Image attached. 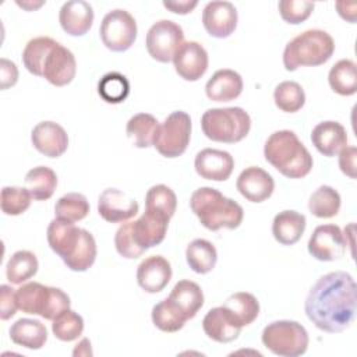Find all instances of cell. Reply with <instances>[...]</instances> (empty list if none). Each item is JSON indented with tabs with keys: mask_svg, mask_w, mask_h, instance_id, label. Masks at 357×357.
I'll return each instance as SVG.
<instances>
[{
	"mask_svg": "<svg viewBox=\"0 0 357 357\" xmlns=\"http://www.w3.org/2000/svg\"><path fill=\"white\" fill-rule=\"evenodd\" d=\"M17 4L20 6V7H22V8H25V10H28V11H32V10H35V8H39L42 4H43V1H38V3H32V1H17Z\"/></svg>",
	"mask_w": 357,
	"mask_h": 357,
	"instance_id": "obj_52",
	"label": "cell"
},
{
	"mask_svg": "<svg viewBox=\"0 0 357 357\" xmlns=\"http://www.w3.org/2000/svg\"><path fill=\"white\" fill-rule=\"evenodd\" d=\"M47 243L66 266L74 272L88 271L96 259V241L93 236L73 222L53 219L47 226Z\"/></svg>",
	"mask_w": 357,
	"mask_h": 357,
	"instance_id": "obj_2",
	"label": "cell"
},
{
	"mask_svg": "<svg viewBox=\"0 0 357 357\" xmlns=\"http://www.w3.org/2000/svg\"><path fill=\"white\" fill-rule=\"evenodd\" d=\"M243 92L241 75L230 68H222L213 73L205 85L206 96L213 102H230Z\"/></svg>",
	"mask_w": 357,
	"mask_h": 357,
	"instance_id": "obj_25",
	"label": "cell"
},
{
	"mask_svg": "<svg viewBox=\"0 0 357 357\" xmlns=\"http://www.w3.org/2000/svg\"><path fill=\"white\" fill-rule=\"evenodd\" d=\"M33 148L47 158H59L68 148V135L66 130L54 121H40L31 132Z\"/></svg>",
	"mask_w": 357,
	"mask_h": 357,
	"instance_id": "obj_18",
	"label": "cell"
},
{
	"mask_svg": "<svg viewBox=\"0 0 357 357\" xmlns=\"http://www.w3.org/2000/svg\"><path fill=\"white\" fill-rule=\"evenodd\" d=\"M273 100L278 109L286 113L298 112L305 103V93L303 86L296 81L280 82L273 92Z\"/></svg>",
	"mask_w": 357,
	"mask_h": 357,
	"instance_id": "obj_40",
	"label": "cell"
},
{
	"mask_svg": "<svg viewBox=\"0 0 357 357\" xmlns=\"http://www.w3.org/2000/svg\"><path fill=\"white\" fill-rule=\"evenodd\" d=\"M236 187L247 201L259 204L272 195L275 181L266 170L258 166H250L238 174Z\"/></svg>",
	"mask_w": 357,
	"mask_h": 357,
	"instance_id": "obj_19",
	"label": "cell"
},
{
	"mask_svg": "<svg viewBox=\"0 0 357 357\" xmlns=\"http://www.w3.org/2000/svg\"><path fill=\"white\" fill-rule=\"evenodd\" d=\"M52 332L61 342H73L82 335L84 319L78 312L67 308L53 319Z\"/></svg>",
	"mask_w": 357,
	"mask_h": 357,
	"instance_id": "obj_42",
	"label": "cell"
},
{
	"mask_svg": "<svg viewBox=\"0 0 357 357\" xmlns=\"http://www.w3.org/2000/svg\"><path fill=\"white\" fill-rule=\"evenodd\" d=\"M305 216L297 211H282L272 222V234L275 240L283 245L296 244L305 230Z\"/></svg>",
	"mask_w": 357,
	"mask_h": 357,
	"instance_id": "obj_26",
	"label": "cell"
},
{
	"mask_svg": "<svg viewBox=\"0 0 357 357\" xmlns=\"http://www.w3.org/2000/svg\"><path fill=\"white\" fill-rule=\"evenodd\" d=\"M346 245V237L339 226L321 225L308 240V252L318 261L331 262L344 255Z\"/></svg>",
	"mask_w": 357,
	"mask_h": 357,
	"instance_id": "obj_12",
	"label": "cell"
},
{
	"mask_svg": "<svg viewBox=\"0 0 357 357\" xmlns=\"http://www.w3.org/2000/svg\"><path fill=\"white\" fill-rule=\"evenodd\" d=\"M223 307L244 328L252 324L259 315V303L257 297L247 291H237L229 296Z\"/></svg>",
	"mask_w": 357,
	"mask_h": 357,
	"instance_id": "obj_33",
	"label": "cell"
},
{
	"mask_svg": "<svg viewBox=\"0 0 357 357\" xmlns=\"http://www.w3.org/2000/svg\"><path fill=\"white\" fill-rule=\"evenodd\" d=\"M340 194L331 185L318 187L308 199L310 212L321 219H329L337 215L340 209Z\"/></svg>",
	"mask_w": 357,
	"mask_h": 357,
	"instance_id": "obj_36",
	"label": "cell"
},
{
	"mask_svg": "<svg viewBox=\"0 0 357 357\" xmlns=\"http://www.w3.org/2000/svg\"><path fill=\"white\" fill-rule=\"evenodd\" d=\"M167 298L174 303L187 319L194 318L204 305V293L199 284L188 279L177 282Z\"/></svg>",
	"mask_w": 357,
	"mask_h": 357,
	"instance_id": "obj_28",
	"label": "cell"
},
{
	"mask_svg": "<svg viewBox=\"0 0 357 357\" xmlns=\"http://www.w3.org/2000/svg\"><path fill=\"white\" fill-rule=\"evenodd\" d=\"M89 202L85 195L79 192H67L60 197L54 205V215L59 219L68 222H79L89 213Z\"/></svg>",
	"mask_w": 357,
	"mask_h": 357,
	"instance_id": "obj_39",
	"label": "cell"
},
{
	"mask_svg": "<svg viewBox=\"0 0 357 357\" xmlns=\"http://www.w3.org/2000/svg\"><path fill=\"white\" fill-rule=\"evenodd\" d=\"M184 43V32L172 20L156 21L146 32L145 45L149 56L159 63L173 61L180 46Z\"/></svg>",
	"mask_w": 357,
	"mask_h": 357,
	"instance_id": "obj_11",
	"label": "cell"
},
{
	"mask_svg": "<svg viewBox=\"0 0 357 357\" xmlns=\"http://www.w3.org/2000/svg\"><path fill=\"white\" fill-rule=\"evenodd\" d=\"M202 329L209 339L218 343H230L240 336L243 326L223 305H220L211 308L206 312L202 319Z\"/></svg>",
	"mask_w": 357,
	"mask_h": 357,
	"instance_id": "obj_22",
	"label": "cell"
},
{
	"mask_svg": "<svg viewBox=\"0 0 357 357\" xmlns=\"http://www.w3.org/2000/svg\"><path fill=\"white\" fill-rule=\"evenodd\" d=\"M0 81H1V89H7L10 86H14L18 81V68L14 61L1 59L0 60Z\"/></svg>",
	"mask_w": 357,
	"mask_h": 357,
	"instance_id": "obj_48",
	"label": "cell"
},
{
	"mask_svg": "<svg viewBox=\"0 0 357 357\" xmlns=\"http://www.w3.org/2000/svg\"><path fill=\"white\" fill-rule=\"evenodd\" d=\"M177 208V197L174 191L165 185H152L145 194V211L158 213L167 219H172Z\"/></svg>",
	"mask_w": 357,
	"mask_h": 357,
	"instance_id": "obj_38",
	"label": "cell"
},
{
	"mask_svg": "<svg viewBox=\"0 0 357 357\" xmlns=\"http://www.w3.org/2000/svg\"><path fill=\"white\" fill-rule=\"evenodd\" d=\"M172 279L170 262L162 255H151L137 268L138 286L146 293L162 291Z\"/></svg>",
	"mask_w": 357,
	"mask_h": 357,
	"instance_id": "obj_20",
	"label": "cell"
},
{
	"mask_svg": "<svg viewBox=\"0 0 357 357\" xmlns=\"http://www.w3.org/2000/svg\"><path fill=\"white\" fill-rule=\"evenodd\" d=\"M77 73V61L73 52L57 43L46 57L42 77L54 86L70 84Z\"/></svg>",
	"mask_w": 357,
	"mask_h": 357,
	"instance_id": "obj_16",
	"label": "cell"
},
{
	"mask_svg": "<svg viewBox=\"0 0 357 357\" xmlns=\"http://www.w3.org/2000/svg\"><path fill=\"white\" fill-rule=\"evenodd\" d=\"M18 310L25 314L39 315L53 321L64 310L70 308L71 301L67 293L59 287L45 286L38 282H28L15 290Z\"/></svg>",
	"mask_w": 357,
	"mask_h": 357,
	"instance_id": "obj_7",
	"label": "cell"
},
{
	"mask_svg": "<svg viewBox=\"0 0 357 357\" xmlns=\"http://www.w3.org/2000/svg\"><path fill=\"white\" fill-rule=\"evenodd\" d=\"M151 317H152L153 325L159 331L167 332V333L180 331L184 326V324L188 321L185 315L167 297L153 305Z\"/></svg>",
	"mask_w": 357,
	"mask_h": 357,
	"instance_id": "obj_37",
	"label": "cell"
},
{
	"mask_svg": "<svg viewBox=\"0 0 357 357\" xmlns=\"http://www.w3.org/2000/svg\"><path fill=\"white\" fill-rule=\"evenodd\" d=\"M169 220L165 216L145 211L137 220L131 222V230L135 243L144 251L160 244L167 231Z\"/></svg>",
	"mask_w": 357,
	"mask_h": 357,
	"instance_id": "obj_21",
	"label": "cell"
},
{
	"mask_svg": "<svg viewBox=\"0 0 357 357\" xmlns=\"http://www.w3.org/2000/svg\"><path fill=\"white\" fill-rule=\"evenodd\" d=\"M264 156L287 178L305 177L314 165L308 149L290 130H279L271 134L264 145Z\"/></svg>",
	"mask_w": 357,
	"mask_h": 357,
	"instance_id": "obj_3",
	"label": "cell"
},
{
	"mask_svg": "<svg viewBox=\"0 0 357 357\" xmlns=\"http://www.w3.org/2000/svg\"><path fill=\"white\" fill-rule=\"evenodd\" d=\"M202 132L215 142L236 144L247 137L251 128L250 114L237 106L208 109L201 117Z\"/></svg>",
	"mask_w": 357,
	"mask_h": 357,
	"instance_id": "obj_6",
	"label": "cell"
},
{
	"mask_svg": "<svg viewBox=\"0 0 357 357\" xmlns=\"http://www.w3.org/2000/svg\"><path fill=\"white\" fill-rule=\"evenodd\" d=\"M98 92L107 103H121L130 93V82L126 75L112 71L100 78L98 82Z\"/></svg>",
	"mask_w": 357,
	"mask_h": 357,
	"instance_id": "obj_41",
	"label": "cell"
},
{
	"mask_svg": "<svg viewBox=\"0 0 357 357\" xmlns=\"http://www.w3.org/2000/svg\"><path fill=\"white\" fill-rule=\"evenodd\" d=\"M25 188L35 201L49 199L57 187V176L47 166H36L25 174Z\"/></svg>",
	"mask_w": 357,
	"mask_h": 357,
	"instance_id": "obj_30",
	"label": "cell"
},
{
	"mask_svg": "<svg viewBox=\"0 0 357 357\" xmlns=\"http://www.w3.org/2000/svg\"><path fill=\"white\" fill-rule=\"evenodd\" d=\"M194 167L198 176L212 181H226L234 169L233 156L220 149L205 148L195 155Z\"/></svg>",
	"mask_w": 357,
	"mask_h": 357,
	"instance_id": "obj_17",
	"label": "cell"
},
{
	"mask_svg": "<svg viewBox=\"0 0 357 357\" xmlns=\"http://www.w3.org/2000/svg\"><path fill=\"white\" fill-rule=\"evenodd\" d=\"M337 13L343 20H347L349 22L356 21V3H346V1H337L336 4Z\"/></svg>",
	"mask_w": 357,
	"mask_h": 357,
	"instance_id": "obj_50",
	"label": "cell"
},
{
	"mask_svg": "<svg viewBox=\"0 0 357 357\" xmlns=\"http://www.w3.org/2000/svg\"><path fill=\"white\" fill-rule=\"evenodd\" d=\"M137 31L135 18L121 8L109 11L103 17L99 28L103 45L112 52L128 50L137 39Z\"/></svg>",
	"mask_w": 357,
	"mask_h": 357,
	"instance_id": "obj_10",
	"label": "cell"
},
{
	"mask_svg": "<svg viewBox=\"0 0 357 357\" xmlns=\"http://www.w3.org/2000/svg\"><path fill=\"white\" fill-rule=\"evenodd\" d=\"M159 121L149 113L134 114L126 126L127 137L137 148H148L153 145V138L158 131Z\"/></svg>",
	"mask_w": 357,
	"mask_h": 357,
	"instance_id": "obj_32",
	"label": "cell"
},
{
	"mask_svg": "<svg viewBox=\"0 0 357 357\" xmlns=\"http://www.w3.org/2000/svg\"><path fill=\"white\" fill-rule=\"evenodd\" d=\"M314 7L315 4L308 0H280L278 3L280 17L283 21L291 25L305 21L311 15Z\"/></svg>",
	"mask_w": 357,
	"mask_h": 357,
	"instance_id": "obj_44",
	"label": "cell"
},
{
	"mask_svg": "<svg viewBox=\"0 0 357 357\" xmlns=\"http://www.w3.org/2000/svg\"><path fill=\"white\" fill-rule=\"evenodd\" d=\"M8 333L15 344L29 350H39L47 342V329L38 319L20 318L10 326Z\"/></svg>",
	"mask_w": 357,
	"mask_h": 357,
	"instance_id": "obj_27",
	"label": "cell"
},
{
	"mask_svg": "<svg viewBox=\"0 0 357 357\" xmlns=\"http://www.w3.org/2000/svg\"><path fill=\"white\" fill-rule=\"evenodd\" d=\"M18 310L15 290L8 284L0 286V318L3 321L10 319Z\"/></svg>",
	"mask_w": 357,
	"mask_h": 357,
	"instance_id": "obj_46",
	"label": "cell"
},
{
	"mask_svg": "<svg viewBox=\"0 0 357 357\" xmlns=\"http://www.w3.org/2000/svg\"><path fill=\"white\" fill-rule=\"evenodd\" d=\"M114 247L117 252L127 259L139 258L145 251L138 247L134 240L132 230H131V220L124 222L114 234Z\"/></svg>",
	"mask_w": 357,
	"mask_h": 357,
	"instance_id": "obj_45",
	"label": "cell"
},
{
	"mask_svg": "<svg viewBox=\"0 0 357 357\" xmlns=\"http://www.w3.org/2000/svg\"><path fill=\"white\" fill-rule=\"evenodd\" d=\"M59 42H56L54 39L49 38V36H38L31 39L24 50H22V63L25 66V68L36 75V77H42V71H43V64L46 61V57L49 56L50 50L57 45Z\"/></svg>",
	"mask_w": 357,
	"mask_h": 357,
	"instance_id": "obj_34",
	"label": "cell"
},
{
	"mask_svg": "<svg viewBox=\"0 0 357 357\" xmlns=\"http://www.w3.org/2000/svg\"><path fill=\"white\" fill-rule=\"evenodd\" d=\"M190 208L199 223L211 231L237 229L244 218V211L240 204L212 187L195 190L190 198Z\"/></svg>",
	"mask_w": 357,
	"mask_h": 357,
	"instance_id": "obj_4",
	"label": "cell"
},
{
	"mask_svg": "<svg viewBox=\"0 0 357 357\" xmlns=\"http://www.w3.org/2000/svg\"><path fill=\"white\" fill-rule=\"evenodd\" d=\"M38 268L36 255L28 250H20L10 257L6 266V276L13 284H22L36 275Z\"/></svg>",
	"mask_w": 357,
	"mask_h": 357,
	"instance_id": "obj_35",
	"label": "cell"
},
{
	"mask_svg": "<svg viewBox=\"0 0 357 357\" xmlns=\"http://www.w3.org/2000/svg\"><path fill=\"white\" fill-rule=\"evenodd\" d=\"M304 311L321 331L339 333L346 331L356 317V282L343 271L321 276L310 289Z\"/></svg>",
	"mask_w": 357,
	"mask_h": 357,
	"instance_id": "obj_1",
	"label": "cell"
},
{
	"mask_svg": "<svg viewBox=\"0 0 357 357\" xmlns=\"http://www.w3.org/2000/svg\"><path fill=\"white\" fill-rule=\"evenodd\" d=\"M73 354H74V356H91L92 351H91V342H89V339L84 337V339L77 344V347L74 349Z\"/></svg>",
	"mask_w": 357,
	"mask_h": 357,
	"instance_id": "obj_51",
	"label": "cell"
},
{
	"mask_svg": "<svg viewBox=\"0 0 357 357\" xmlns=\"http://www.w3.org/2000/svg\"><path fill=\"white\" fill-rule=\"evenodd\" d=\"M335 42L326 31L307 29L287 42L283 50V66L287 71L321 66L332 57Z\"/></svg>",
	"mask_w": 357,
	"mask_h": 357,
	"instance_id": "obj_5",
	"label": "cell"
},
{
	"mask_svg": "<svg viewBox=\"0 0 357 357\" xmlns=\"http://www.w3.org/2000/svg\"><path fill=\"white\" fill-rule=\"evenodd\" d=\"M238 15L230 1H209L202 11L205 31L218 39L230 36L237 26Z\"/></svg>",
	"mask_w": 357,
	"mask_h": 357,
	"instance_id": "obj_15",
	"label": "cell"
},
{
	"mask_svg": "<svg viewBox=\"0 0 357 357\" xmlns=\"http://www.w3.org/2000/svg\"><path fill=\"white\" fill-rule=\"evenodd\" d=\"M138 211V202L119 188H106L99 195L98 212L106 222L124 223L132 219Z\"/></svg>",
	"mask_w": 357,
	"mask_h": 357,
	"instance_id": "obj_13",
	"label": "cell"
},
{
	"mask_svg": "<svg viewBox=\"0 0 357 357\" xmlns=\"http://www.w3.org/2000/svg\"><path fill=\"white\" fill-rule=\"evenodd\" d=\"M31 194L25 187L7 185L1 188L0 205L4 215L18 216L31 206Z\"/></svg>",
	"mask_w": 357,
	"mask_h": 357,
	"instance_id": "obj_43",
	"label": "cell"
},
{
	"mask_svg": "<svg viewBox=\"0 0 357 357\" xmlns=\"http://www.w3.org/2000/svg\"><path fill=\"white\" fill-rule=\"evenodd\" d=\"M191 119L183 110L170 113L159 124L153 138L155 149L165 158H177L183 155L191 139Z\"/></svg>",
	"mask_w": 357,
	"mask_h": 357,
	"instance_id": "obj_9",
	"label": "cell"
},
{
	"mask_svg": "<svg viewBox=\"0 0 357 357\" xmlns=\"http://www.w3.org/2000/svg\"><path fill=\"white\" fill-rule=\"evenodd\" d=\"M59 22L63 31L71 36L85 35L93 22V8L88 1H66L59 11Z\"/></svg>",
	"mask_w": 357,
	"mask_h": 357,
	"instance_id": "obj_23",
	"label": "cell"
},
{
	"mask_svg": "<svg viewBox=\"0 0 357 357\" xmlns=\"http://www.w3.org/2000/svg\"><path fill=\"white\" fill-rule=\"evenodd\" d=\"M261 340L264 346L276 356L298 357L308 349V332L297 321L280 319L268 324Z\"/></svg>",
	"mask_w": 357,
	"mask_h": 357,
	"instance_id": "obj_8",
	"label": "cell"
},
{
	"mask_svg": "<svg viewBox=\"0 0 357 357\" xmlns=\"http://www.w3.org/2000/svg\"><path fill=\"white\" fill-rule=\"evenodd\" d=\"M185 259L195 273L205 275L215 268L218 251L211 241L205 238H195L185 248Z\"/></svg>",
	"mask_w": 357,
	"mask_h": 357,
	"instance_id": "obj_29",
	"label": "cell"
},
{
	"mask_svg": "<svg viewBox=\"0 0 357 357\" xmlns=\"http://www.w3.org/2000/svg\"><path fill=\"white\" fill-rule=\"evenodd\" d=\"M163 6L174 14L184 15V14L191 13L198 6V1L197 0H178V1L177 0H165Z\"/></svg>",
	"mask_w": 357,
	"mask_h": 357,
	"instance_id": "obj_49",
	"label": "cell"
},
{
	"mask_svg": "<svg viewBox=\"0 0 357 357\" xmlns=\"http://www.w3.org/2000/svg\"><path fill=\"white\" fill-rule=\"evenodd\" d=\"M356 159H357L356 146H344L339 152V167L342 173L350 178H356Z\"/></svg>",
	"mask_w": 357,
	"mask_h": 357,
	"instance_id": "obj_47",
	"label": "cell"
},
{
	"mask_svg": "<svg viewBox=\"0 0 357 357\" xmlns=\"http://www.w3.org/2000/svg\"><path fill=\"white\" fill-rule=\"evenodd\" d=\"M328 82L333 92L342 96H351L357 92V67L353 60L342 59L332 66Z\"/></svg>",
	"mask_w": 357,
	"mask_h": 357,
	"instance_id": "obj_31",
	"label": "cell"
},
{
	"mask_svg": "<svg viewBox=\"0 0 357 357\" xmlns=\"http://www.w3.org/2000/svg\"><path fill=\"white\" fill-rule=\"evenodd\" d=\"M311 142L319 153L332 158L347 146V132L340 123L326 120L312 128Z\"/></svg>",
	"mask_w": 357,
	"mask_h": 357,
	"instance_id": "obj_24",
	"label": "cell"
},
{
	"mask_svg": "<svg viewBox=\"0 0 357 357\" xmlns=\"http://www.w3.org/2000/svg\"><path fill=\"white\" fill-rule=\"evenodd\" d=\"M208 52L205 47L195 42H184L173 57L176 73L185 81H198L208 70Z\"/></svg>",
	"mask_w": 357,
	"mask_h": 357,
	"instance_id": "obj_14",
	"label": "cell"
}]
</instances>
